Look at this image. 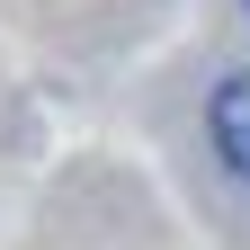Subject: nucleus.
<instances>
[{"instance_id": "nucleus-1", "label": "nucleus", "mask_w": 250, "mask_h": 250, "mask_svg": "<svg viewBox=\"0 0 250 250\" xmlns=\"http://www.w3.org/2000/svg\"><path fill=\"white\" fill-rule=\"evenodd\" d=\"M214 152L250 179V72H232L224 89H214Z\"/></svg>"}, {"instance_id": "nucleus-2", "label": "nucleus", "mask_w": 250, "mask_h": 250, "mask_svg": "<svg viewBox=\"0 0 250 250\" xmlns=\"http://www.w3.org/2000/svg\"><path fill=\"white\" fill-rule=\"evenodd\" d=\"M241 9H250V0H241Z\"/></svg>"}]
</instances>
